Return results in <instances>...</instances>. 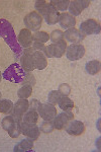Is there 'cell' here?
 Returning a JSON list of instances; mask_svg holds the SVG:
<instances>
[{
	"label": "cell",
	"instance_id": "obj_6",
	"mask_svg": "<svg viewBox=\"0 0 101 152\" xmlns=\"http://www.w3.org/2000/svg\"><path fill=\"white\" fill-rule=\"evenodd\" d=\"M74 120V114L72 111L70 112H63L56 116L53 120L54 128L57 130H64L68 126L69 123Z\"/></svg>",
	"mask_w": 101,
	"mask_h": 152
},
{
	"label": "cell",
	"instance_id": "obj_25",
	"mask_svg": "<svg viewBox=\"0 0 101 152\" xmlns=\"http://www.w3.org/2000/svg\"><path fill=\"white\" fill-rule=\"evenodd\" d=\"M69 3H70V1H68V0H52L50 2L52 6L55 7L57 10L61 11H65L69 7Z\"/></svg>",
	"mask_w": 101,
	"mask_h": 152
},
{
	"label": "cell",
	"instance_id": "obj_29",
	"mask_svg": "<svg viewBox=\"0 0 101 152\" xmlns=\"http://www.w3.org/2000/svg\"><path fill=\"white\" fill-rule=\"evenodd\" d=\"M48 6H49V3H47L45 0H39V1L36 2V12H38L39 14H41V16L45 15L47 9H48Z\"/></svg>",
	"mask_w": 101,
	"mask_h": 152
},
{
	"label": "cell",
	"instance_id": "obj_28",
	"mask_svg": "<svg viewBox=\"0 0 101 152\" xmlns=\"http://www.w3.org/2000/svg\"><path fill=\"white\" fill-rule=\"evenodd\" d=\"M63 95L60 94V91L59 90H53V91L50 92V94H49V104H59V102H60V99H62Z\"/></svg>",
	"mask_w": 101,
	"mask_h": 152
},
{
	"label": "cell",
	"instance_id": "obj_26",
	"mask_svg": "<svg viewBox=\"0 0 101 152\" xmlns=\"http://www.w3.org/2000/svg\"><path fill=\"white\" fill-rule=\"evenodd\" d=\"M33 94V87L28 85H23V87L19 88L17 91V95L20 99H26Z\"/></svg>",
	"mask_w": 101,
	"mask_h": 152
},
{
	"label": "cell",
	"instance_id": "obj_12",
	"mask_svg": "<svg viewBox=\"0 0 101 152\" xmlns=\"http://www.w3.org/2000/svg\"><path fill=\"white\" fill-rule=\"evenodd\" d=\"M33 36L31 31L28 28H23L19 31L18 38H17V42H18L19 46L23 47L24 49L29 48L33 46Z\"/></svg>",
	"mask_w": 101,
	"mask_h": 152
},
{
	"label": "cell",
	"instance_id": "obj_20",
	"mask_svg": "<svg viewBox=\"0 0 101 152\" xmlns=\"http://www.w3.org/2000/svg\"><path fill=\"white\" fill-rule=\"evenodd\" d=\"M59 107L60 109H62L64 112H70V111H73L74 107V102L72 99H70L68 96H62V99H60L59 102Z\"/></svg>",
	"mask_w": 101,
	"mask_h": 152
},
{
	"label": "cell",
	"instance_id": "obj_7",
	"mask_svg": "<svg viewBox=\"0 0 101 152\" xmlns=\"http://www.w3.org/2000/svg\"><path fill=\"white\" fill-rule=\"evenodd\" d=\"M29 109V102L26 99L17 100L16 104L13 105V110L11 112V116L18 122L23 121V117Z\"/></svg>",
	"mask_w": 101,
	"mask_h": 152
},
{
	"label": "cell",
	"instance_id": "obj_24",
	"mask_svg": "<svg viewBox=\"0 0 101 152\" xmlns=\"http://www.w3.org/2000/svg\"><path fill=\"white\" fill-rule=\"evenodd\" d=\"M20 123H21V122L15 121L13 124L11 125L10 127H9L8 130H7V132H8L9 136H10L11 138H17V137H18L19 135L21 134V131H20Z\"/></svg>",
	"mask_w": 101,
	"mask_h": 152
},
{
	"label": "cell",
	"instance_id": "obj_15",
	"mask_svg": "<svg viewBox=\"0 0 101 152\" xmlns=\"http://www.w3.org/2000/svg\"><path fill=\"white\" fill-rule=\"evenodd\" d=\"M31 58H33V66L34 69H39V70H43L45 69L48 65V61H47V57L45 56V54L41 51H36L33 55H31Z\"/></svg>",
	"mask_w": 101,
	"mask_h": 152
},
{
	"label": "cell",
	"instance_id": "obj_33",
	"mask_svg": "<svg viewBox=\"0 0 101 152\" xmlns=\"http://www.w3.org/2000/svg\"><path fill=\"white\" fill-rule=\"evenodd\" d=\"M15 121H16V120L14 119V118L12 117L11 115H10V116H7V117H5L3 120H2V128H3L4 130H5V131H7L9 127H10L11 125L13 124Z\"/></svg>",
	"mask_w": 101,
	"mask_h": 152
},
{
	"label": "cell",
	"instance_id": "obj_32",
	"mask_svg": "<svg viewBox=\"0 0 101 152\" xmlns=\"http://www.w3.org/2000/svg\"><path fill=\"white\" fill-rule=\"evenodd\" d=\"M21 84L33 87L34 84H36V78H34V76L31 74V72H28V73H26V75H25V77H24L23 81L21 82Z\"/></svg>",
	"mask_w": 101,
	"mask_h": 152
},
{
	"label": "cell",
	"instance_id": "obj_16",
	"mask_svg": "<svg viewBox=\"0 0 101 152\" xmlns=\"http://www.w3.org/2000/svg\"><path fill=\"white\" fill-rule=\"evenodd\" d=\"M59 23L62 28H74L76 24V18L75 16L71 15L69 12H63L60 13V18H59Z\"/></svg>",
	"mask_w": 101,
	"mask_h": 152
},
{
	"label": "cell",
	"instance_id": "obj_19",
	"mask_svg": "<svg viewBox=\"0 0 101 152\" xmlns=\"http://www.w3.org/2000/svg\"><path fill=\"white\" fill-rule=\"evenodd\" d=\"M20 66L25 72H31L34 69L33 62L31 55H28V54H23L20 57Z\"/></svg>",
	"mask_w": 101,
	"mask_h": 152
},
{
	"label": "cell",
	"instance_id": "obj_3",
	"mask_svg": "<svg viewBox=\"0 0 101 152\" xmlns=\"http://www.w3.org/2000/svg\"><path fill=\"white\" fill-rule=\"evenodd\" d=\"M67 50V43L65 40L47 46L44 54L47 58H61Z\"/></svg>",
	"mask_w": 101,
	"mask_h": 152
},
{
	"label": "cell",
	"instance_id": "obj_11",
	"mask_svg": "<svg viewBox=\"0 0 101 152\" xmlns=\"http://www.w3.org/2000/svg\"><path fill=\"white\" fill-rule=\"evenodd\" d=\"M91 2L89 0H74V1H70L69 3V13L73 16L79 15L81 14L84 9L87 8L90 5Z\"/></svg>",
	"mask_w": 101,
	"mask_h": 152
},
{
	"label": "cell",
	"instance_id": "obj_34",
	"mask_svg": "<svg viewBox=\"0 0 101 152\" xmlns=\"http://www.w3.org/2000/svg\"><path fill=\"white\" fill-rule=\"evenodd\" d=\"M58 90L60 91V94H62L63 96H68L69 94L71 92V87L69 86L67 83H63V84L60 85Z\"/></svg>",
	"mask_w": 101,
	"mask_h": 152
},
{
	"label": "cell",
	"instance_id": "obj_36",
	"mask_svg": "<svg viewBox=\"0 0 101 152\" xmlns=\"http://www.w3.org/2000/svg\"><path fill=\"white\" fill-rule=\"evenodd\" d=\"M33 48L34 49V51H41V52L44 53V50H45L46 46L41 43H33Z\"/></svg>",
	"mask_w": 101,
	"mask_h": 152
},
{
	"label": "cell",
	"instance_id": "obj_2",
	"mask_svg": "<svg viewBox=\"0 0 101 152\" xmlns=\"http://www.w3.org/2000/svg\"><path fill=\"white\" fill-rule=\"evenodd\" d=\"M25 75L26 73L23 69V67L19 64H17V63H13L4 71L3 74H2V77L10 82L21 83L23 81Z\"/></svg>",
	"mask_w": 101,
	"mask_h": 152
},
{
	"label": "cell",
	"instance_id": "obj_8",
	"mask_svg": "<svg viewBox=\"0 0 101 152\" xmlns=\"http://www.w3.org/2000/svg\"><path fill=\"white\" fill-rule=\"evenodd\" d=\"M39 116L45 121H53L57 116V109L52 104H39L38 107Z\"/></svg>",
	"mask_w": 101,
	"mask_h": 152
},
{
	"label": "cell",
	"instance_id": "obj_4",
	"mask_svg": "<svg viewBox=\"0 0 101 152\" xmlns=\"http://www.w3.org/2000/svg\"><path fill=\"white\" fill-rule=\"evenodd\" d=\"M23 21L26 28L29 29L31 31H39V29L41 26V23H43V16L39 14L36 11H31L24 16Z\"/></svg>",
	"mask_w": 101,
	"mask_h": 152
},
{
	"label": "cell",
	"instance_id": "obj_1",
	"mask_svg": "<svg viewBox=\"0 0 101 152\" xmlns=\"http://www.w3.org/2000/svg\"><path fill=\"white\" fill-rule=\"evenodd\" d=\"M0 37L5 41V43L10 47L14 54L18 55L21 52L20 46L16 40L13 28H12L10 23H8L6 19H0Z\"/></svg>",
	"mask_w": 101,
	"mask_h": 152
},
{
	"label": "cell",
	"instance_id": "obj_17",
	"mask_svg": "<svg viewBox=\"0 0 101 152\" xmlns=\"http://www.w3.org/2000/svg\"><path fill=\"white\" fill-rule=\"evenodd\" d=\"M45 18L47 23L48 24H55L59 21V18H60V12H59L55 7H53L49 3L48 9H47L45 15L43 16Z\"/></svg>",
	"mask_w": 101,
	"mask_h": 152
},
{
	"label": "cell",
	"instance_id": "obj_5",
	"mask_svg": "<svg viewBox=\"0 0 101 152\" xmlns=\"http://www.w3.org/2000/svg\"><path fill=\"white\" fill-rule=\"evenodd\" d=\"M79 31L82 33L83 36H90V35H98L100 34L101 28L100 23L95 19H87V20L83 21L80 26Z\"/></svg>",
	"mask_w": 101,
	"mask_h": 152
},
{
	"label": "cell",
	"instance_id": "obj_27",
	"mask_svg": "<svg viewBox=\"0 0 101 152\" xmlns=\"http://www.w3.org/2000/svg\"><path fill=\"white\" fill-rule=\"evenodd\" d=\"M50 39V36H49L48 33L46 31H36V34L33 35V41L34 43H41V44H45L47 42L49 41Z\"/></svg>",
	"mask_w": 101,
	"mask_h": 152
},
{
	"label": "cell",
	"instance_id": "obj_35",
	"mask_svg": "<svg viewBox=\"0 0 101 152\" xmlns=\"http://www.w3.org/2000/svg\"><path fill=\"white\" fill-rule=\"evenodd\" d=\"M41 104V102H39L38 99H33L31 100V102H29V109L28 110H33V111H38V107H39V104Z\"/></svg>",
	"mask_w": 101,
	"mask_h": 152
},
{
	"label": "cell",
	"instance_id": "obj_9",
	"mask_svg": "<svg viewBox=\"0 0 101 152\" xmlns=\"http://www.w3.org/2000/svg\"><path fill=\"white\" fill-rule=\"evenodd\" d=\"M85 54V48L81 44H73L69 46L66 50V55L70 61H77L81 59Z\"/></svg>",
	"mask_w": 101,
	"mask_h": 152
},
{
	"label": "cell",
	"instance_id": "obj_22",
	"mask_svg": "<svg viewBox=\"0 0 101 152\" xmlns=\"http://www.w3.org/2000/svg\"><path fill=\"white\" fill-rule=\"evenodd\" d=\"M38 121H39V113L36 111H33V110L28 111L23 117V122H24V123L36 124Z\"/></svg>",
	"mask_w": 101,
	"mask_h": 152
},
{
	"label": "cell",
	"instance_id": "obj_23",
	"mask_svg": "<svg viewBox=\"0 0 101 152\" xmlns=\"http://www.w3.org/2000/svg\"><path fill=\"white\" fill-rule=\"evenodd\" d=\"M13 102L8 99H0V113L2 114H11L13 110Z\"/></svg>",
	"mask_w": 101,
	"mask_h": 152
},
{
	"label": "cell",
	"instance_id": "obj_31",
	"mask_svg": "<svg viewBox=\"0 0 101 152\" xmlns=\"http://www.w3.org/2000/svg\"><path fill=\"white\" fill-rule=\"evenodd\" d=\"M54 125H53V121H45L41 126V130L43 133H46V134H49V133H52L54 131Z\"/></svg>",
	"mask_w": 101,
	"mask_h": 152
},
{
	"label": "cell",
	"instance_id": "obj_38",
	"mask_svg": "<svg viewBox=\"0 0 101 152\" xmlns=\"http://www.w3.org/2000/svg\"><path fill=\"white\" fill-rule=\"evenodd\" d=\"M1 96H2V94H1V92H0V99H1Z\"/></svg>",
	"mask_w": 101,
	"mask_h": 152
},
{
	"label": "cell",
	"instance_id": "obj_18",
	"mask_svg": "<svg viewBox=\"0 0 101 152\" xmlns=\"http://www.w3.org/2000/svg\"><path fill=\"white\" fill-rule=\"evenodd\" d=\"M33 148V139H24L16 144L14 147V152H24V151H31Z\"/></svg>",
	"mask_w": 101,
	"mask_h": 152
},
{
	"label": "cell",
	"instance_id": "obj_30",
	"mask_svg": "<svg viewBox=\"0 0 101 152\" xmlns=\"http://www.w3.org/2000/svg\"><path fill=\"white\" fill-rule=\"evenodd\" d=\"M50 39L53 43H58V42L65 40V38H64V33L62 31H60V29H56V31H52V34L50 35Z\"/></svg>",
	"mask_w": 101,
	"mask_h": 152
},
{
	"label": "cell",
	"instance_id": "obj_37",
	"mask_svg": "<svg viewBox=\"0 0 101 152\" xmlns=\"http://www.w3.org/2000/svg\"><path fill=\"white\" fill-rule=\"evenodd\" d=\"M1 79H2V73L0 72V81H1Z\"/></svg>",
	"mask_w": 101,
	"mask_h": 152
},
{
	"label": "cell",
	"instance_id": "obj_14",
	"mask_svg": "<svg viewBox=\"0 0 101 152\" xmlns=\"http://www.w3.org/2000/svg\"><path fill=\"white\" fill-rule=\"evenodd\" d=\"M66 131L69 135L72 136H80L85 132V125L81 121H71L67 127Z\"/></svg>",
	"mask_w": 101,
	"mask_h": 152
},
{
	"label": "cell",
	"instance_id": "obj_13",
	"mask_svg": "<svg viewBox=\"0 0 101 152\" xmlns=\"http://www.w3.org/2000/svg\"><path fill=\"white\" fill-rule=\"evenodd\" d=\"M64 38L72 44H80L83 41V39H84V36L82 35V33L79 29L75 28H68L64 33Z\"/></svg>",
	"mask_w": 101,
	"mask_h": 152
},
{
	"label": "cell",
	"instance_id": "obj_10",
	"mask_svg": "<svg viewBox=\"0 0 101 152\" xmlns=\"http://www.w3.org/2000/svg\"><path fill=\"white\" fill-rule=\"evenodd\" d=\"M20 131L21 134H23L24 136H26L29 139H33V141L36 140L39 136V128L36 124H28L21 121Z\"/></svg>",
	"mask_w": 101,
	"mask_h": 152
},
{
	"label": "cell",
	"instance_id": "obj_21",
	"mask_svg": "<svg viewBox=\"0 0 101 152\" xmlns=\"http://www.w3.org/2000/svg\"><path fill=\"white\" fill-rule=\"evenodd\" d=\"M86 71L91 75H96L100 72V61L99 60H92L86 64Z\"/></svg>",
	"mask_w": 101,
	"mask_h": 152
}]
</instances>
